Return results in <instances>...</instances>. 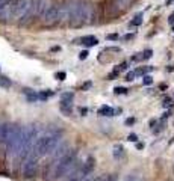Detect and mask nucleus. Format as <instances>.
<instances>
[{
  "label": "nucleus",
  "instance_id": "72a5a7b5",
  "mask_svg": "<svg viewBox=\"0 0 174 181\" xmlns=\"http://www.w3.org/2000/svg\"><path fill=\"white\" fill-rule=\"evenodd\" d=\"M79 113H80L82 116H85L86 113H88V109H86V107H80V109H79Z\"/></svg>",
  "mask_w": 174,
  "mask_h": 181
},
{
  "label": "nucleus",
  "instance_id": "b1692460",
  "mask_svg": "<svg viewBox=\"0 0 174 181\" xmlns=\"http://www.w3.org/2000/svg\"><path fill=\"white\" fill-rule=\"evenodd\" d=\"M151 83H153V79H151V77H150L149 74L142 77V85H145V86H150Z\"/></svg>",
  "mask_w": 174,
  "mask_h": 181
},
{
  "label": "nucleus",
  "instance_id": "f03ea898",
  "mask_svg": "<svg viewBox=\"0 0 174 181\" xmlns=\"http://www.w3.org/2000/svg\"><path fill=\"white\" fill-rule=\"evenodd\" d=\"M77 151L76 150H71L65 154V156L59 160V162L55 165V167L52 169V181H56V180H61L65 175H71V178H74L76 175L74 173L77 172Z\"/></svg>",
  "mask_w": 174,
  "mask_h": 181
},
{
  "label": "nucleus",
  "instance_id": "ea45409f",
  "mask_svg": "<svg viewBox=\"0 0 174 181\" xmlns=\"http://www.w3.org/2000/svg\"><path fill=\"white\" fill-rule=\"evenodd\" d=\"M168 23H170V24H173V26H174V14H173V15H171V17H170V18H168Z\"/></svg>",
  "mask_w": 174,
  "mask_h": 181
},
{
  "label": "nucleus",
  "instance_id": "c03bdc74",
  "mask_svg": "<svg viewBox=\"0 0 174 181\" xmlns=\"http://www.w3.org/2000/svg\"><path fill=\"white\" fill-rule=\"evenodd\" d=\"M173 30H174V26H173Z\"/></svg>",
  "mask_w": 174,
  "mask_h": 181
},
{
  "label": "nucleus",
  "instance_id": "6e6552de",
  "mask_svg": "<svg viewBox=\"0 0 174 181\" xmlns=\"http://www.w3.org/2000/svg\"><path fill=\"white\" fill-rule=\"evenodd\" d=\"M38 167H39V157L33 154V156H30L24 162V165H23V175H24V178H28V180L35 178V175L38 173Z\"/></svg>",
  "mask_w": 174,
  "mask_h": 181
},
{
  "label": "nucleus",
  "instance_id": "7c9ffc66",
  "mask_svg": "<svg viewBox=\"0 0 174 181\" xmlns=\"http://www.w3.org/2000/svg\"><path fill=\"white\" fill-rule=\"evenodd\" d=\"M127 140H129V142H138V136L135 135V133H132V135H129Z\"/></svg>",
  "mask_w": 174,
  "mask_h": 181
},
{
  "label": "nucleus",
  "instance_id": "f704fd0d",
  "mask_svg": "<svg viewBox=\"0 0 174 181\" xmlns=\"http://www.w3.org/2000/svg\"><path fill=\"white\" fill-rule=\"evenodd\" d=\"M168 106H173V100L171 98H166L164 101V107H168Z\"/></svg>",
  "mask_w": 174,
  "mask_h": 181
},
{
  "label": "nucleus",
  "instance_id": "e433bc0d",
  "mask_svg": "<svg viewBox=\"0 0 174 181\" xmlns=\"http://www.w3.org/2000/svg\"><path fill=\"white\" fill-rule=\"evenodd\" d=\"M115 77H118V72H115V71H113V72H111V74L108 76V80H113Z\"/></svg>",
  "mask_w": 174,
  "mask_h": 181
},
{
  "label": "nucleus",
  "instance_id": "4c0bfd02",
  "mask_svg": "<svg viewBox=\"0 0 174 181\" xmlns=\"http://www.w3.org/2000/svg\"><path fill=\"white\" fill-rule=\"evenodd\" d=\"M106 181H118V177L117 175H109L108 178H106Z\"/></svg>",
  "mask_w": 174,
  "mask_h": 181
},
{
  "label": "nucleus",
  "instance_id": "c756f323",
  "mask_svg": "<svg viewBox=\"0 0 174 181\" xmlns=\"http://www.w3.org/2000/svg\"><path fill=\"white\" fill-rule=\"evenodd\" d=\"M105 50H106V51H115V53H120V51H121V48H120V47H106Z\"/></svg>",
  "mask_w": 174,
  "mask_h": 181
},
{
  "label": "nucleus",
  "instance_id": "dca6fc26",
  "mask_svg": "<svg viewBox=\"0 0 174 181\" xmlns=\"http://www.w3.org/2000/svg\"><path fill=\"white\" fill-rule=\"evenodd\" d=\"M23 94H24L26 97H28V101H30V103L36 101V100L39 98V97H38L36 94H35V92L32 91V89H28V88H24V89H23Z\"/></svg>",
  "mask_w": 174,
  "mask_h": 181
},
{
  "label": "nucleus",
  "instance_id": "f3484780",
  "mask_svg": "<svg viewBox=\"0 0 174 181\" xmlns=\"http://www.w3.org/2000/svg\"><path fill=\"white\" fill-rule=\"evenodd\" d=\"M73 98H74V94L73 92H65L62 94V97H61V104H73Z\"/></svg>",
  "mask_w": 174,
  "mask_h": 181
},
{
  "label": "nucleus",
  "instance_id": "37998d69",
  "mask_svg": "<svg viewBox=\"0 0 174 181\" xmlns=\"http://www.w3.org/2000/svg\"><path fill=\"white\" fill-rule=\"evenodd\" d=\"M155 124H156V119H151V121H150V125L153 127V125H155Z\"/></svg>",
  "mask_w": 174,
  "mask_h": 181
},
{
  "label": "nucleus",
  "instance_id": "58836bf2",
  "mask_svg": "<svg viewBox=\"0 0 174 181\" xmlns=\"http://www.w3.org/2000/svg\"><path fill=\"white\" fill-rule=\"evenodd\" d=\"M133 36H135V35H133V33H127V35L124 36V39H127V41H129V39H132Z\"/></svg>",
  "mask_w": 174,
  "mask_h": 181
},
{
  "label": "nucleus",
  "instance_id": "a211bd4d",
  "mask_svg": "<svg viewBox=\"0 0 174 181\" xmlns=\"http://www.w3.org/2000/svg\"><path fill=\"white\" fill-rule=\"evenodd\" d=\"M142 24V12H139V14L135 15V18L130 21V26L132 27H138V26H141Z\"/></svg>",
  "mask_w": 174,
  "mask_h": 181
},
{
  "label": "nucleus",
  "instance_id": "a19ab883",
  "mask_svg": "<svg viewBox=\"0 0 174 181\" xmlns=\"http://www.w3.org/2000/svg\"><path fill=\"white\" fill-rule=\"evenodd\" d=\"M136 148H138V150H142V148H144V143L138 142V143H136Z\"/></svg>",
  "mask_w": 174,
  "mask_h": 181
},
{
  "label": "nucleus",
  "instance_id": "79ce46f5",
  "mask_svg": "<svg viewBox=\"0 0 174 181\" xmlns=\"http://www.w3.org/2000/svg\"><path fill=\"white\" fill-rule=\"evenodd\" d=\"M68 181H83L82 178H79V177H74V178H70Z\"/></svg>",
  "mask_w": 174,
  "mask_h": 181
},
{
  "label": "nucleus",
  "instance_id": "c85d7f7f",
  "mask_svg": "<svg viewBox=\"0 0 174 181\" xmlns=\"http://www.w3.org/2000/svg\"><path fill=\"white\" fill-rule=\"evenodd\" d=\"M88 55H89V53H88V50H83V51H80L79 59H80V60H85L86 57H88Z\"/></svg>",
  "mask_w": 174,
  "mask_h": 181
},
{
  "label": "nucleus",
  "instance_id": "393cba45",
  "mask_svg": "<svg viewBox=\"0 0 174 181\" xmlns=\"http://www.w3.org/2000/svg\"><path fill=\"white\" fill-rule=\"evenodd\" d=\"M118 33H109V35H106V39H109V41H118Z\"/></svg>",
  "mask_w": 174,
  "mask_h": 181
},
{
  "label": "nucleus",
  "instance_id": "1a4fd4ad",
  "mask_svg": "<svg viewBox=\"0 0 174 181\" xmlns=\"http://www.w3.org/2000/svg\"><path fill=\"white\" fill-rule=\"evenodd\" d=\"M94 167H96V158L89 156V157L82 163V167H80V171H79V175H77V177H79V178H82V180H85L92 171H94Z\"/></svg>",
  "mask_w": 174,
  "mask_h": 181
},
{
  "label": "nucleus",
  "instance_id": "c9c22d12",
  "mask_svg": "<svg viewBox=\"0 0 174 181\" xmlns=\"http://www.w3.org/2000/svg\"><path fill=\"white\" fill-rule=\"evenodd\" d=\"M135 124V118H127L126 119V125H133Z\"/></svg>",
  "mask_w": 174,
  "mask_h": 181
},
{
  "label": "nucleus",
  "instance_id": "f8f14e48",
  "mask_svg": "<svg viewBox=\"0 0 174 181\" xmlns=\"http://www.w3.org/2000/svg\"><path fill=\"white\" fill-rule=\"evenodd\" d=\"M9 133H11V124H8V122L0 124V143L6 145L8 137H9Z\"/></svg>",
  "mask_w": 174,
  "mask_h": 181
},
{
  "label": "nucleus",
  "instance_id": "7ed1b4c3",
  "mask_svg": "<svg viewBox=\"0 0 174 181\" xmlns=\"http://www.w3.org/2000/svg\"><path fill=\"white\" fill-rule=\"evenodd\" d=\"M61 142V136L53 133V135H47L36 139L35 148H33V154L38 157H44V156H50L53 151H56V146Z\"/></svg>",
  "mask_w": 174,
  "mask_h": 181
},
{
  "label": "nucleus",
  "instance_id": "2f4dec72",
  "mask_svg": "<svg viewBox=\"0 0 174 181\" xmlns=\"http://www.w3.org/2000/svg\"><path fill=\"white\" fill-rule=\"evenodd\" d=\"M124 181H139V178L136 175H127Z\"/></svg>",
  "mask_w": 174,
  "mask_h": 181
},
{
  "label": "nucleus",
  "instance_id": "473e14b6",
  "mask_svg": "<svg viewBox=\"0 0 174 181\" xmlns=\"http://www.w3.org/2000/svg\"><path fill=\"white\" fill-rule=\"evenodd\" d=\"M91 86H92V83H91V82H86V83L82 86V91H88V89L91 88Z\"/></svg>",
  "mask_w": 174,
  "mask_h": 181
},
{
  "label": "nucleus",
  "instance_id": "ddd939ff",
  "mask_svg": "<svg viewBox=\"0 0 174 181\" xmlns=\"http://www.w3.org/2000/svg\"><path fill=\"white\" fill-rule=\"evenodd\" d=\"M49 0H36V9H35V12H36V15H44L45 14V11L49 9Z\"/></svg>",
  "mask_w": 174,
  "mask_h": 181
},
{
  "label": "nucleus",
  "instance_id": "6ab92c4d",
  "mask_svg": "<svg viewBox=\"0 0 174 181\" xmlns=\"http://www.w3.org/2000/svg\"><path fill=\"white\" fill-rule=\"evenodd\" d=\"M0 86H2L3 89H9L11 86H12V82L8 79V77H5V76H0Z\"/></svg>",
  "mask_w": 174,
  "mask_h": 181
},
{
  "label": "nucleus",
  "instance_id": "5701e85b",
  "mask_svg": "<svg viewBox=\"0 0 174 181\" xmlns=\"http://www.w3.org/2000/svg\"><path fill=\"white\" fill-rule=\"evenodd\" d=\"M113 92H115L117 95H123V94H127V89L123 88V86H117V88L113 89Z\"/></svg>",
  "mask_w": 174,
  "mask_h": 181
},
{
  "label": "nucleus",
  "instance_id": "39448f33",
  "mask_svg": "<svg viewBox=\"0 0 174 181\" xmlns=\"http://www.w3.org/2000/svg\"><path fill=\"white\" fill-rule=\"evenodd\" d=\"M36 136H38V130L33 128V125L24 127V131H23V142H21V148H20L17 162H20V163L24 165V162L30 157L32 143H33V139H36Z\"/></svg>",
  "mask_w": 174,
  "mask_h": 181
},
{
  "label": "nucleus",
  "instance_id": "0eeeda50",
  "mask_svg": "<svg viewBox=\"0 0 174 181\" xmlns=\"http://www.w3.org/2000/svg\"><path fill=\"white\" fill-rule=\"evenodd\" d=\"M64 18H65V5L62 3H52L49 6V9L45 11V14L43 15V20L45 24L61 23Z\"/></svg>",
  "mask_w": 174,
  "mask_h": 181
},
{
  "label": "nucleus",
  "instance_id": "2eb2a0df",
  "mask_svg": "<svg viewBox=\"0 0 174 181\" xmlns=\"http://www.w3.org/2000/svg\"><path fill=\"white\" fill-rule=\"evenodd\" d=\"M113 157H115L117 160H121L123 157H124V148H123V145H115V146H113Z\"/></svg>",
  "mask_w": 174,
  "mask_h": 181
},
{
  "label": "nucleus",
  "instance_id": "423d86ee",
  "mask_svg": "<svg viewBox=\"0 0 174 181\" xmlns=\"http://www.w3.org/2000/svg\"><path fill=\"white\" fill-rule=\"evenodd\" d=\"M23 131L24 127H20L15 124H11V133L6 142V151L11 157H18L20 148H21V142H23Z\"/></svg>",
  "mask_w": 174,
  "mask_h": 181
},
{
  "label": "nucleus",
  "instance_id": "20e7f679",
  "mask_svg": "<svg viewBox=\"0 0 174 181\" xmlns=\"http://www.w3.org/2000/svg\"><path fill=\"white\" fill-rule=\"evenodd\" d=\"M36 9V0H14L11 6V18L24 21L28 20L32 12Z\"/></svg>",
  "mask_w": 174,
  "mask_h": 181
},
{
  "label": "nucleus",
  "instance_id": "9b49d317",
  "mask_svg": "<svg viewBox=\"0 0 174 181\" xmlns=\"http://www.w3.org/2000/svg\"><path fill=\"white\" fill-rule=\"evenodd\" d=\"M74 44H83L86 47H94L98 44V39L92 35H86V36H82L79 39H74Z\"/></svg>",
  "mask_w": 174,
  "mask_h": 181
},
{
  "label": "nucleus",
  "instance_id": "f257e3e1",
  "mask_svg": "<svg viewBox=\"0 0 174 181\" xmlns=\"http://www.w3.org/2000/svg\"><path fill=\"white\" fill-rule=\"evenodd\" d=\"M91 17L92 5H89L86 0H70L68 3H65V18L73 27H80L89 23Z\"/></svg>",
  "mask_w": 174,
  "mask_h": 181
},
{
  "label": "nucleus",
  "instance_id": "a878e982",
  "mask_svg": "<svg viewBox=\"0 0 174 181\" xmlns=\"http://www.w3.org/2000/svg\"><path fill=\"white\" fill-rule=\"evenodd\" d=\"M55 77H56L58 80H61V82H62V80L67 79V74H65L64 71H59V72H56V74H55Z\"/></svg>",
  "mask_w": 174,
  "mask_h": 181
},
{
  "label": "nucleus",
  "instance_id": "aec40b11",
  "mask_svg": "<svg viewBox=\"0 0 174 181\" xmlns=\"http://www.w3.org/2000/svg\"><path fill=\"white\" fill-rule=\"evenodd\" d=\"M153 70V66H141V68H138V70H135V74L136 76H147V72H150Z\"/></svg>",
  "mask_w": 174,
  "mask_h": 181
},
{
  "label": "nucleus",
  "instance_id": "4468645a",
  "mask_svg": "<svg viewBox=\"0 0 174 181\" xmlns=\"http://www.w3.org/2000/svg\"><path fill=\"white\" fill-rule=\"evenodd\" d=\"M97 113H98L100 116H113V115L117 113V110L112 109L111 106H106V104H105V106H102V107L97 110Z\"/></svg>",
  "mask_w": 174,
  "mask_h": 181
},
{
  "label": "nucleus",
  "instance_id": "412c9836",
  "mask_svg": "<svg viewBox=\"0 0 174 181\" xmlns=\"http://www.w3.org/2000/svg\"><path fill=\"white\" fill-rule=\"evenodd\" d=\"M127 65H129L127 62H121V64H120V65H118V66H117V68L113 70V71H115V72H118V74H120L121 71H126V70H127Z\"/></svg>",
  "mask_w": 174,
  "mask_h": 181
},
{
  "label": "nucleus",
  "instance_id": "9d476101",
  "mask_svg": "<svg viewBox=\"0 0 174 181\" xmlns=\"http://www.w3.org/2000/svg\"><path fill=\"white\" fill-rule=\"evenodd\" d=\"M132 0H112L111 5H109V14L111 15H115V14H120V12L126 11L129 8Z\"/></svg>",
  "mask_w": 174,
  "mask_h": 181
},
{
  "label": "nucleus",
  "instance_id": "cd10ccee",
  "mask_svg": "<svg viewBox=\"0 0 174 181\" xmlns=\"http://www.w3.org/2000/svg\"><path fill=\"white\" fill-rule=\"evenodd\" d=\"M136 77V74H135V71H130V72H127V76H126V80L127 82H132L133 79Z\"/></svg>",
  "mask_w": 174,
  "mask_h": 181
},
{
  "label": "nucleus",
  "instance_id": "4be33fe9",
  "mask_svg": "<svg viewBox=\"0 0 174 181\" xmlns=\"http://www.w3.org/2000/svg\"><path fill=\"white\" fill-rule=\"evenodd\" d=\"M53 95V92L52 91H47V92H39L38 94V97H39V100H47L49 97H52Z\"/></svg>",
  "mask_w": 174,
  "mask_h": 181
},
{
  "label": "nucleus",
  "instance_id": "bb28decb",
  "mask_svg": "<svg viewBox=\"0 0 174 181\" xmlns=\"http://www.w3.org/2000/svg\"><path fill=\"white\" fill-rule=\"evenodd\" d=\"M151 56H153V51H151L150 48H147V50L142 53V59H150Z\"/></svg>",
  "mask_w": 174,
  "mask_h": 181
}]
</instances>
